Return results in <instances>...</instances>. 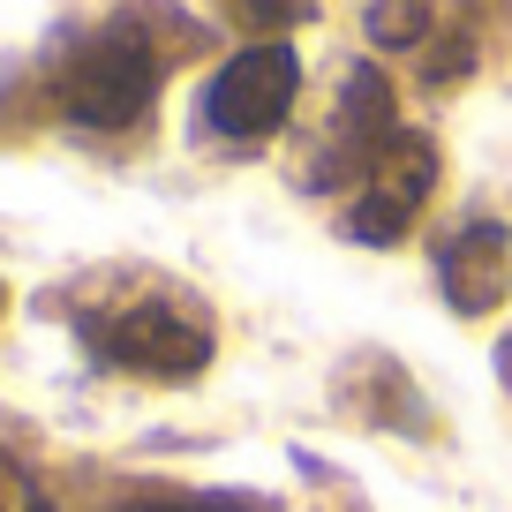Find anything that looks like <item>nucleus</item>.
<instances>
[{
  "instance_id": "nucleus-3",
  "label": "nucleus",
  "mask_w": 512,
  "mask_h": 512,
  "mask_svg": "<svg viewBox=\"0 0 512 512\" xmlns=\"http://www.w3.org/2000/svg\"><path fill=\"white\" fill-rule=\"evenodd\" d=\"M294 98H302V53L294 46H249L234 61H219L211 83L196 91V136L226 144V151L264 144V136L287 128Z\"/></svg>"
},
{
  "instance_id": "nucleus-7",
  "label": "nucleus",
  "mask_w": 512,
  "mask_h": 512,
  "mask_svg": "<svg viewBox=\"0 0 512 512\" xmlns=\"http://www.w3.org/2000/svg\"><path fill=\"white\" fill-rule=\"evenodd\" d=\"M497 369H505V384H512V339H505V354H497Z\"/></svg>"
},
{
  "instance_id": "nucleus-4",
  "label": "nucleus",
  "mask_w": 512,
  "mask_h": 512,
  "mask_svg": "<svg viewBox=\"0 0 512 512\" xmlns=\"http://www.w3.org/2000/svg\"><path fill=\"white\" fill-rule=\"evenodd\" d=\"M437 279H445V302L460 317H482L512 294V234L497 219H467L460 234L437 249Z\"/></svg>"
},
{
  "instance_id": "nucleus-1",
  "label": "nucleus",
  "mask_w": 512,
  "mask_h": 512,
  "mask_svg": "<svg viewBox=\"0 0 512 512\" xmlns=\"http://www.w3.org/2000/svg\"><path fill=\"white\" fill-rule=\"evenodd\" d=\"M76 339L106 369H128V377H151V384H181L211 362V317L174 279L106 287L91 302H76Z\"/></svg>"
},
{
  "instance_id": "nucleus-2",
  "label": "nucleus",
  "mask_w": 512,
  "mask_h": 512,
  "mask_svg": "<svg viewBox=\"0 0 512 512\" xmlns=\"http://www.w3.org/2000/svg\"><path fill=\"white\" fill-rule=\"evenodd\" d=\"M53 98L76 128H136L159 98V46H151L136 23H113V31L68 46L61 76H53Z\"/></svg>"
},
{
  "instance_id": "nucleus-6",
  "label": "nucleus",
  "mask_w": 512,
  "mask_h": 512,
  "mask_svg": "<svg viewBox=\"0 0 512 512\" xmlns=\"http://www.w3.org/2000/svg\"><path fill=\"white\" fill-rule=\"evenodd\" d=\"M0 512H53V505H46V490L31 482V467L8 460V452H0Z\"/></svg>"
},
{
  "instance_id": "nucleus-8",
  "label": "nucleus",
  "mask_w": 512,
  "mask_h": 512,
  "mask_svg": "<svg viewBox=\"0 0 512 512\" xmlns=\"http://www.w3.org/2000/svg\"><path fill=\"white\" fill-rule=\"evenodd\" d=\"M0 302H8V294H0Z\"/></svg>"
},
{
  "instance_id": "nucleus-5",
  "label": "nucleus",
  "mask_w": 512,
  "mask_h": 512,
  "mask_svg": "<svg viewBox=\"0 0 512 512\" xmlns=\"http://www.w3.org/2000/svg\"><path fill=\"white\" fill-rule=\"evenodd\" d=\"M121 512H264L256 497H226V490H144Z\"/></svg>"
}]
</instances>
